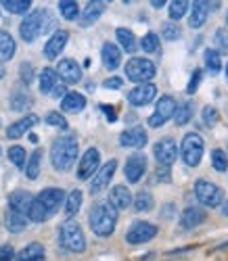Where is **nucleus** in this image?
<instances>
[{
  "instance_id": "nucleus-1",
  "label": "nucleus",
  "mask_w": 228,
  "mask_h": 261,
  "mask_svg": "<svg viewBox=\"0 0 228 261\" xmlns=\"http://www.w3.org/2000/svg\"><path fill=\"white\" fill-rule=\"evenodd\" d=\"M63 201H65V192H63L61 188H46V190H42L38 196H34V203H31V207H29L27 219L36 221V224L46 221L59 211Z\"/></svg>"
},
{
  "instance_id": "nucleus-2",
  "label": "nucleus",
  "mask_w": 228,
  "mask_h": 261,
  "mask_svg": "<svg viewBox=\"0 0 228 261\" xmlns=\"http://www.w3.org/2000/svg\"><path fill=\"white\" fill-rule=\"evenodd\" d=\"M52 25H54V17L46 9L34 11L21 21L19 36H21V40H25V42H34L40 36H44Z\"/></svg>"
},
{
  "instance_id": "nucleus-3",
  "label": "nucleus",
  "mask_w": 228,
  "mask_h": 261,
  "mask_svg": "<svg viewBox=\"0 0 228 261\" xmlns=\"http://www.w3.org/2000/svg\"><path fill=\"white\" fill-rule=\"evenodd\" d=\"M77 157V140L72 136L57 138L51 146V163L57 171H67L74 167Z\"/></svg>"
},
{
  "instance_id": "nucleus-4",
  "label": "nucleus",
  "mask_w": 228,
  "mask_h": 261,
  "mask_svg": "<svg viewBox=\"0 0 228 261\" xmlns=\"http://www.w3.org/2000/svg\"><path fill=\"white\" fill-rule=\"evenodd\" d=\"M88 221L97 236H111L117 224V209H113L109 203H97L90 209Z\"/></svg>"
},
{
  "instance_id": "nucleus-5",
  "label": "nucleus",
  "mask_w": 228,
  "mask_h": 261,
  "mask_svg": "<svg viewBox=\"0 0 228 261\" xmlns=\"http://www.w3.org/2000/svg\"><path fill=\"white\" fill-rule=\"evenodd\" d=\"M59 240H61V247L72 251V253H82L86 249V236L82 232V228L77 221L74 219H67L65 224H61L59 228Z\"/></svg>"
},
{
  "instance_id": "nucleus-6",
  "label": "nucleus",
  "mask_w": 228,
  "mask_h": 261,
  "mask_svg": "<svg viewBox=\"0 0 228 261\" xmlns=\"http://www.w3.org/2000/svg\"><path fill=\"white\" fill-rule=\"evenodd\" d=\"M203 148H205V142L199 136L197 132H191L182 138V146H180V153H182V161L188 167H197L201 163L203 157Z\"/></svg>"
},
{
  "instance_id": "nucleus-7",
  "label": "nucleus",
  "mask_w": 228,
  "mask_h": 261,
  "mask_svg": "<svg viewBox=\"0 0 228 261\" xmlns=\"http://www.w3.org/2000/svg\"><path fill=\"white\" fill-rule=\"evenodd\" d=\"M155 73H157V67L149 59L134 57V59H130L128 63H126V75H128L130 82L149 84V80H153Z\"/></svg>"
},
{
  "instance_id": "nucleus-8",
  "label": "nucleus",
  "mask_w": 228,
  "mask_h": 261,
  "mask_svg": "<svg viewBox=\"0 0 228 261\" xmlns=\"http://www.w3.org/2000/svg\"><path fill=\"white\" fill-rule=\"evenodd\" d=\"M195 196H197L199 203L205 205V207H218L224 199L220 186H216L214 182H209V180H199L197 184H195Z\"/></svg>"
},
{
  "instance_id": "nucleus-9",
  "label": "nucleus",
  "mask_w": 228,
  "mask_h": 261,
  "mask_svg": "<svg viewBox=\"0 0 228 261\" xmlns=\"http://www.w3.org/2000/svg\"><path fill=\"white\" fill-rule=\"evenodd\" d=\"M157 232H159V228L151 224V221H134L130 226V230L126 232V240L130 244H143V242L153 240Z\"/></svg>"
},
{
  "instance_id": "nucleus-10",
  "label": "nucleus",
  "mask_w": 228,
  "mask_h": 261,
  "mask_svg": "<svg viewBox=\"0 0 228 261\" xmlns=\"http://www.w3.org/2000/svg\"><path fill=\"white\" fill-rule=\"evenodd\" d=\"M176 113V100L172 96H161L157 100V107H155V113L149 117V125L151 128H161L168 119H172Z\"/></svg>"
},
{
  "instance_id": "nucleus-11",
  "label": "nucleus",
  "mask_w": 228,
  "mask_h": 261,
  "mask_svg": "<svg viewBox=\"0 0 228 261\" xmlns=\"http://www.w3.org/2000/svg\"><path fill=\"white\" fill-rule=\"evenodd\" d=\"M153 153H155V159H157V163H159L161 167H170V165L176 161V157H178V146H176V142L172 138H161L153 146Z\"/></svg>"
},
{
  "instance_id": "nucleus-12",
  "label": "nucleus",
  "mask_w": 228,
  "mask_h": 261,
  "mask_svg": "<svg viewBox=\"0 0 228 261\" xmlns=\"http://www.w3.org/2000/svg\"><path fill=\"white\" fill-rule=\"evenodd\" d=\"M115 169H117V161H115V159L107 161L103 167H99V171L94 173V176H92V182H90V194L103 192L105 188L109 186V182H111Z\"/></svg>"
},
{
  "instance_id": "nucleus-13",
  "label": "nucleus",
  "mask_w": 228,
  "mask_h": 261,
  "mask_svg": "<svg viewBox=\"0 0 228 261\" xmlns=\"http://www.w3.org/2000/svg\"><path fill=\"white\" fill-rule=\"evenodd\" d=\"M145 171H147V157L143 153H134L132 157H128L124 173H126V180H128L130 184L140 182V178L145 176Z\"/></svg>"
},
{
  "instance_id": "nucleus-14",
  "label": "nucleus",
  "mask_w": 228,
  "mask_h": 261,
  "mask_svg": "<svg viewBox=\"0 0 228 261\" xmlns=\"http://www.w3.org/2000/svg\"><path fill=\"white\" fill-rule=\"evenodd\" d=\"M101 165V153L99 148H88L84 153V157L80 159V167H77V178L80 180H90L94 173L99 171Z\"/></svg>"
},
{
  "instance_id": "nucleus-15",
  "label": "nucleus",
  "mask_w": 228,
  "mask_h": 261,
  "mask_svg": "<svg viewBox=\"0 0 228 261\" xmlns=\"http://www.w3.org/2000/svg\"><path fill=\"white\" fill-rule=\"evenodd\" d=\"M57 75L65 84H77L82 80V67L77 65L74 59H63V61H59Z\"/></svg>"
},
{
  "instance_id": "nucleus-16",
  "label": "nucleus",
  "mask_w": 228,
  "mask_h": 261,
  "mask_svg": "<svg viewBox=\"0 0 228 261\" xmlns=\"http://www.w3.org/2000/svg\"><path fill=\"white\" fill-rule=\"evenodd\" d=\"M155 94H157L155 84H138L134 90H130L128 100H130V105H134V107H145L155 98Z\"/></svg>"
},
{
  "instance_id": "nucleus-17",
  "label": "nucleus",
  "mask_w": 228,
  "mask_h": 261,
  "mask_svg": "<svg viewBox=\"0 0 228 261\" xmlns=\"http://www.w3.org/2000/svg\"><path fill=\"white\" fill-rule=\"evenodd\" d=\"M67 40H69V34H67V31H65V29H57V31H54V34L51 36V40L46 42V46H44V57L49 59V61L57 59L59 54L63 52V48H65Z\"/></svg>"
},
{
  "instance_id": "nucleus-18",
  "label": "nucleus",
  "mask_w": 228,
  "mask_h": 261,
  "mask_svg": "<svg viewBox=\"0 0 228 261\" xmlns=\"http://www.w3.org/2000/svg\"><path fill=\"white\" fill-rule=\"evenodd\" d=\"M205 217H207V213L201 207H186L182 211V215H180V228L182 230H193V228L201 226L205 221Z\"/></svg>"
},
{
  "instance_id": "nucleus-19",
  "label": "nucleus",
  "mask_w": 228,
  "mask_h": 261,
  "mask_svg": "<svg viewBox=\"0 0 228 261\" xmlns=\"http://www.w3.org/2000/svg\"><path fill=\"white\" fill-rule=\"evenodd\" d=\"M147 132L140 128V125H136V128H130L122 132L120 136V144L122 146H130V148H143L147 144Z\"/></svg>"
},
{
  "instance_id": "nucleus-20",
  "label": "nucleus",
  "mask_w": 228,
  "mask_h": 261,
  "mask_svg": "<svg viewBox=\"0 0 228 261\" xmlns=\"http://www.w3.org/2000/svg\"><path fill=\"white\" fill-rule=\"evenodd\" d=\"M31 203H34V194H29L27 190H15L9 196V209L21 213V215H27Z\"/></svg>"
},
{
  "instance_id": "nucleus-21",
  "label": "nucleus",
  "mask_w": 228,
  "mask_h": 261,
  "mask_svg": "<svg viewBox=\"0 0 228 261\" xmlns=\"http://www.w3.org/2000/svg\"><path fill=\"white\" fill-rule=\"evenodd\" d=\"M188 9H191L188 25H191L193 29L203 27V23L207 21V15H209V2H205V0H197V2L188 4Z\"/></svg>"
},
{
  "instance_id": "nucleus-22",
  "label": "nucleus",
  "mask_w": 228,
  "mask_h": 261,
  "mask_svg": "<svg viewBox=\"0 0 228 261\" xmlns=\"http://www.w3.org/2000/svg\"><path fill=\"white\" fill-rule=\"evenodd\" d=\"M38 121H40V119H38V115H34V113H31V115H25L23 119H19V121H15V123L9 125V130H6V136H9L11 140H17V138H21L25 132H29L31 128H34Z\"/></svg>"
},
{
  "instance_id": "nucleus-23",
  "label": "nucleus",
  "mask_w": 228,
  "mask_h": 261,
  "mask_svg": "<svg viewBox=\"0 0 228 261\" xmlns=\"http://www.w3.org/2000/svg\"><path fill=\"white\" fill-rule=\"evenodd\" d=\"M107 9V2H101V0H94V2H88L86 9L82 13V19H80V25L82 27H90L92 23H97L99 17L105 13Z\"/></svg>"
},
{
  "instance_id": "nucleus-24",
  "label": "nucleus",
  "mask_w": 228,
  "mask_h": 261,
  "mask_svg": "<svg viewBox=\"0 0 228 261\" xmlns=\"http://www.w3.org/2000/svg\"><path fill=\"white\" fill-rule=\"evenodd\" d=\"M109 205L113 209L122 211V209H128L132 205V194L126 186H113L111 192H109Z\"/></svg>"
},
{
  "instance_id": "nucleus-25",
  "label": "nucleus",
  "mask_w": 228,
  "mask_h": 261,
  "mask_svg": "<svg viewBox=\"0 0 228 261\" xmlns=\"http://www.w3.org/2000/svg\"><path fill=\"white\" fill-rule=\"evenodd\" d=\"M101 59H103V65L107 69H117L120 67V63H122V52L120 48L113 44V42H105L103 44V48H101Z\"/></svg>"
},
{
  "instance_id": "nucleus-26",
  "label": "nucleus",
  "mask_w": 228,
  "mask_h": 261,
  "mask_svg": "<svg viewBox=\"0 0 228 261\" xmlns=\"http://www.w3.org/2000/svg\"><path fill=\"white\" fill-rule=\"evenodd\" d=\"M27 221H29L27 215H21V213L13 211V209H6V213H4V228L13 234H19V232L25 230Z\"/></svg>"
},
{
  "instance_id": "nucleus-27",
  "label": "nucleus",
  "mask_w": 228,
  "mask_h": 261,
  "mask_svg": "<svg viewBox=\"0 0 228 261\" xmlns=\"http://www.w3.org/2000/svg\"><path fill=\"white\" fill-rule=\"evenodd\" d=\"M86 107V98L80 92H67L61 100V109L65 113H80V111Z\"/></svg>"
},
{
  "instance_id": "nucleus-28",
  "label": "nucleus",
  "mask_w": 228,
  "mask_h": 261,
  "mask_svg": "<svg viewBox=\"0 0 228 261\" xmlns=\"http://www.w3.org/2000/svg\"><path fill=\"white\" fill-rule=\"evenodd\" d=\"M42 259H44V247L40 242H29L25 249H21L15 255V261H42Z\"/></svg>"
},
{
  "instance_id": "nucleus-29",
  "label": "nucleus",
  "mask_w": 228,
  "mask_h": 261,
  "mask_svg": "<svg viewBox=\"0 0 228 261\" xmlns=\"http://www.w3.org/2000/svg\"><path fill=\"white\" fill-rule=\"evenodd\" d=\"M31 107V94L27 88H15L11 94V109L13 111H27Z\"/></svg>"
},
{
  "instance_id": "nucleus-30",
  "label": "nucleus",
  "mask_w": 228,
  "mask_h": 261,
  "mask_svg": "<svg viewBox=\"0 0 228 261\" xmlns=\"http://www.w3.org/2000/svg\"><path fill=\"white\" fill-rule=\"evenodd\" d=\"M115 36H117V40H120V46H122L126 52H134V50L138 48V42H136V38H134V34H132L130 29L117 27Z\"/></svg>"
},
{
  "instance_id": "nucleus-31",
  "label": "nucleus",
  "mask_w": 228,
  "mask_h": 261,
  "mask_svg": "<svg viewBox=\"0 0 228 261\" xmlns=\"http://www.w3.org/2000/svg\"><path fill=\"white\" fill-rule=\"evenodd\" d=\"M57 84H59L57 71L51 69V67L42 69V73H40V92H42V94H51L52 88H54Z\"/></svg>"
},
{
  "instance_id": "nucleus-32",
  "label": "nucleus",
  "mask_w": 228,
  "mask_h": 261,
  "mask_svg": "<svg viewBox=\"0 0 228 261\" xmlns=\"http://www.w3.org/2000/svg\"><path fill=\"white\" fill-rule=\"evenodd\" d=\"M13 54H15V40H13V36L9 34V31L0 29V57H2L4 61H9V59H13Z\"/></svg>"
},
{
  "instance_id": "nucleus-33",
  "label": "nucleus",
  "mask_w": 228,
  "mask_h": 261,
  "mask_svg": "<svg viewBox=\"0 0 228 261\" xmlns=\"http://www.w3.org/2000/svg\"><path fill=\"white\" fill-rule=\"evenodd\" d=\"M40 163H42V151H34L29 155V159L25 163V176L27 180H36L40 176Z\"/></svg>"
},
{
  "instance_id": "nucleus-34",
  "label": "nucleus",
  "mask_w": 228,
  "mask_h": 261,
  "mask_svg": "<svg viewBox=\"0 0 228 261\" xmlns=\"http://www.w3.org/2000/svg\"><path fill=\"white\" fill-rule=\"evenodd\" d=\"M82 192L80 190H72L67 196H65V213H67V217H74L77 211H80L82 207Z\"/></svg>"
},
{
  "instance_id": "nucleus-35",
  "label": "nucleus",
  "mask_w": 228,
  "mask_h": 261,
  "mask_svg": "<svg viewBox=\"0 0 228 261\" xmlns=\"http://www.w3.org/2000/svg\"><path fill=\"white\" fill-rule=\"evenodd\" d=\"M153 209V194L149 190H140L136 196H134V211L138 213H147Z\"/></svg>"
},
{
  "instance_id": "nucleus-36",
  "label": "nucleus",
  "mask_w": 228,
  "mask_h": 261,
  "mask_svg": "<svg viewBox=\"0 0 228 261\" xmlns=\"http://www.w3.org/2000/svg\"><path fill=\"white\" fill-rule=\"evenodd\" d=\"M2 6L6 13H13V15H23L29 11L31 2L29 0H2Z\"/></svg>"
},
{
  "instance_id": "nucleus-37",
  "label": "nucleus",
  "mask_w": 228,
  "mask_h": 261,
  "mask_svg": "<svg viewBox=\"0 0 228 261\" xmlns=\"http://www.w3.org/2000/svg\"><path fill=\"white\" fill-rule=\"evenodd\" d=\"M174 119H176V125H186L193 119V105L191 102H182L180 107H176Z\"/></svg>"
},
{
  "instance_id": "nucleus-38",
  "label": "nucleus",
  "mask_w": 228,
  "mask_h": 261,
  "mask_svg": "<svg viewBox=\"0 0 228 261\" xmlns=\"http://www.w3.org/2000/svg\"><path fill=\"white\" fill-rule=\"evenodd\" d=\"M59 11H61L63 17L69 19V21L77 19V15H80V9H77L76 0H61V2H59Z\"/></svg>"
},
{
  "instance_id": "nucleus-39",
  "label": "nucleus",
  "mask_w": 228,
  "mask_h": 261,
  "mask_svg": "<svg viewBox=\"0 0 228 261\" xmlns=\"http://www.w3.org/2000/svg\"><path fill=\"white\" fill-rule=\"evenodd\" d=\"M25 148L19 146V144H15L9 148V161L15 165V167H25Z\"/></svg>"
},
{
  "instance_id": "nucleus-40",
  "label": "nucleus",
  "mask_w": 228,
  "mask_h": 261,
  "mask_svg": "<svg viewBox=\"0 0 228 261\" xmlns=\"http://www.w3.org/2000/svg\"><path fill=\"white\" fill-rule=\"evenodd\" d=\"M205 65L211 73H220L222 69V59H220V52L216 50H205Z\"/></svg>"
},
{
  "instance_id": "nucleus-41",
  "label": "nucleus",
  "mask_w": 228,
  "mask_h": 261,
  "mask_svg": "<svg viewBox=\"0 0 228 261\" xmlns=\"http://www.w3.org/2000/svg\"><path fill=\"white\" fill-rule=\"evenodd\" d=\"M140 48H143L145 52H157L159 50V38H157V34L149 31L143 40H140Z\"/></svg>"
},
{
  "instance_id": "nucleus-42",
  "label": "nucleus",
  "mask_w": 228,
  "mask_h": 261,
  "mask_svg": "<svg viewBox=\"0 0 228 261\" xmlns=\"http://www.w3.org/2000/svg\"><path fill=\"white\" fill-rule=\"evenodd\" d=\"M161 36H163V40L174 42V40H178V38L182 36V31H180V27L176 25V23H163V25H161Z\"/></svg>"
},
{
  "instance_id": "nucleus-43",
  "label": "nucleus",
  "mask_w": 228,
  "mask_h": 261,
  "mask_svg": "<svg viewBox=\"0 0 228 261\" xmlns=\"http://www.w3.org/2000/svg\"><path fill=\"white\" fill-rule=\"evenodd\" d=\"M211 163H214L216 171H226L228 169V157H226V153L220 151V148H216V151L211 153Z\"/></svg>"
},
{
  "instance_id": "nucleus-44",
  "label": "nucleus",
  "mask_w": 228,
  "mask_h": 261,
  "mask_svg": "<svg viewBox=\"0 0 228 261\" xmlns=\"http://www.w3.org/2000/svg\"><path fill=\"white\" fill-rule=\"evenodd\" d=\"M186 9H188V2H184V0H174V2L170 4V19H174V21H178L180 17H184V13H186Z\"/></svg>"
},
{
  "instance_id": "nucleus-45",
  "label": "nucleus",
  "mask_w": 228,
  "mask_h": 261,
  "mask_svg": "<svg viewBox=\"0 0 228 261\" xmlns=\"http://www.w3.org/2000/svg\"><path fill=\"white\" fill-rule=\"evenodd\" d=\"M46 123L52 125V128H59V130H67V119L61 113H57V111H51V113L46 115Z\"/></svg>"
},
{
  "instance_id": "nucleus-46",
  "label": "nucleus",
  "mask_w": 228,
  "mask_h": 261,
  "mask_svg": "<svg viewBox=\"0 0 228 261\" xmlns=\"http://www.w3.org/2000/svg\"><path fill=\"white\" fill-rule=\"evenodd\" d=\"M216 46H218L220 52L228 50V31H226V27H220L216 31Z\"/></svg>"
},
{
  "instance_id": "nucleus-47",
  "label": "nucleus",
  "mask_w": 228,
  "mask_h": 261,
  "mask_svg": "<svg viewBox=\"0 0 228 261\" xmlns=\"http://www.w3.org/2000/svg\"><path fill=\"white\" fill-rule=\"evenodd\" d=\"M218 111L214 109V107H205L203 109V121H205V125H214V123H218Z\"/></svg>"
},
{
  "instance_id": "nucleus-48",
  "label": "nucleus",
  "mask_w": 228,
  "mask_h": 261,
  "mask_svg": "<svg viewBox=\"0 0 228 261\" xmlns=\"http://www.w3.org/2000/svg\"><path fill=\"white\" fill-rule=\"evenodd\" d=\"M199 82H201V69H195L191 82H188V86H186V92H188V94H195V92H197Z\"/></svg>"
},
{
  "instance_id": "nucleus-49",
  "label": "nucleus",
  "mask_w": 228,
  "mask_h": 261,
  "mask_svg": "<svg viewBox=\"0 0 228 261\" xmlns=\"http://www.w3.org/2000/svg\"><path fill=\"white\" fill-rule=\"evenodd\" d=\"M19 71H21V82L25 84V86H27L31 80H34V75H31V65H29V63H21Z\"/></svg>"
},
{
  "instance_id": "nucleus-50",
  "label": "nucleus",
  "mask_w": 228,
  "mask_h": 261,
  "mask_svg": "<svg viewBox=\"0 0 228 261\" xmlns=\"http://www.w3.org/2000/svg\"><path fill=\"white\" fill-rule=\"evenodd\" d=\"M103 86L107 90H120L124 86V80H122V77H109V80L103 82Z\"/></svg>"
},
{
  "instance_id": "nucleus-51",
  "label": "nucleus",
  "mask_w": 228,
  "mask_h": 261,
  "mask_svg": "<svg viewBox=\"0 0 228 261\" xmlns=\"http://www.w3.org/2000/svg\"><path fill=\"white\" fill-rule=\"evenodd\" d=\"M13 257H15V251L11 244H2L0 247V261H11Z\"/></svg>"
},
{
  "instance_id": "nucleus-52",
  "label": "nucleus",
  "mask_w": 228,
  "mask_h": 261,
  "mask_svg": "<svg viewBox=\"0 0 228 261\" xmlns=\"http://www.w3.org/2000/svg\"><path fill=\"white\" fill-rule=\"evenodd\" d=\"M52 96L54 98H63V96H65V94H67V88H65V86H63V84H57V86H54V88H52Z\"/></svg>"
},
{
  "instance_id": "nucleus-53",
  "label": "nucleus",
  "mask_w": 228,
  "mask_h": 261,
  "mask_svg": "<svg viewBox=\"0 0 228 261\" xmlns=\"http://www.w3.org/2000/svg\"><path fill=\"white\" fill-rule=\"evenodd\" d=\"M101 111L107 115V119L109 121H115V111H113V107L111 105H101Z\"/></svg>"
},
{
  "instance_id": "nucleus-54",
  "label": "nucleus",
  "mask_w": 228,
  "mask_h": 261,
  "mask_svg": "<svg viewBox=\"0 0 228 261\" xmlns=\"http://www.w3.org/2000/svg\"><path fill=\"white\" fill-rule=\"evenodd\" d=\"M168 167H161V169H157V180H161V182H170V176H168Z\"/></svg>"
},
{
  "instance_id": "nucleus-55",
  "label": "nucleus",
  "mask_w": 228,
  "mask_h": 261,
  "mask_svg": "<svg viewBox=\"0 0 228 261\" xmlns=\"http://www.w3.org/2000/svg\"><path fill=\"white\" fill-rule=\"evenodd\" d=\"M163 4H166L163 0H153V2H151V6H155V9H161Z\"/></svg>"
},
{
  "instance_id": "nucleus-56",
  "label": "nucleus",
  "mask_w": 228,
  "mask_h": 261,
  "mask_svg": "<svg viewBox=\"0 0 228 261\" xmlns=\"http://www.w3.org/2000/svg\"><path fill=\"white\" fill-rule=\"evenodd\" d=\"M4 73H6V71H4V65H2V63H0V80H2V77H4Z\"/></svg>"
},
{
  "instance_id": "nucleus-57",
  "label": "nucleus",
  "mask_w": 228,
  "mask_h": 261,
  "mask_svg": "<svg viewBox=\"0 0 228 261\" xmlns=\"http://www.w3.org/2000/svg\"><path fill=\"white\" fill-rule=\"evenodd\" d=\"M29 140L34 142V144H36V142H38V136H36V134H29Z\"/></svg>"
},
{
  "instance_id": "nucleus-58",
  "label": "nucleus",
  "mask_w": 228,
  "mask_h": 261,
  "mask_svg": "<svg viewBox=\"0 0 228 261\" xmlns=\"http://www.w3.org/2000/svg\"><path fill=\"white\" fill-rule=\"evenodd\" d=\"M222 213H224V215H228V201H226V205L222 207Z\"/></svg>"
},
{
  "instance_id": "nucleus-59",
  "label": "nucleus",
  "mask_w": 228,
  "mask_h": 261,
  "mask_svg": "<svg viewBox=\"0 0 228 261\" xmlns=\"http://www.w3.org/2000/svg\"><path fill=\"white\" fill-rule=\"evenodd\" d=\"M226 77H228V65H226Z\"/></svg>"
}]
</instances>
